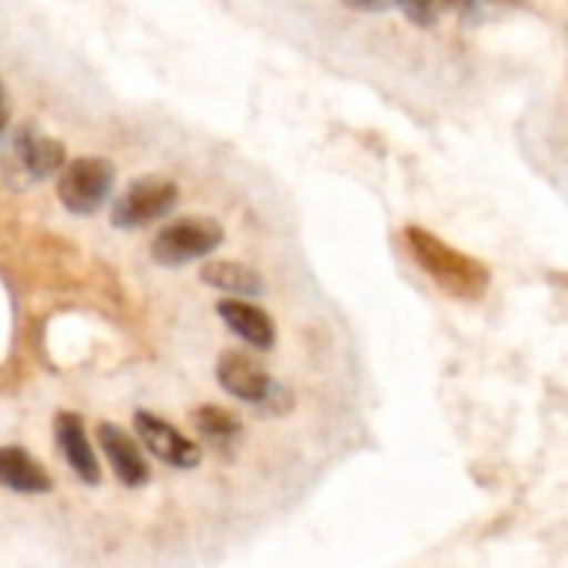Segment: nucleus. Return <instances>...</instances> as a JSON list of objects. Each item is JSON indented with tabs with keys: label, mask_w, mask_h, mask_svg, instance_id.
Here are the masks:
<instances>
[{
	"label": "nucleus",
	"mask_w": 568,
	"mask_h": 568,
	"mask_svg": "<svg viewBox=\"0 0 568 568\" xmlns=\"http://www.w3.org/2000/svg\"><path fill=\"white\" fill-rule=\"evenodd\" d=\"M116 170L106 156H73L57 173V200L73 216H93L113 193Z\"/></svg>",
	"instance_id": "nucleus-1"
},
{
	"label": "nucleus",
	"mask_w": 568,
	"mask_h": 568,
	"mask_svg": "<svg viewBox=\"0 0 568 568\" xmlns=\"http://www.w3.org/2000/svg\"><path fill=\"white\" fill-rule=\"evenodd\" d=\"M180 203V186L170 176L150 173L136 176L110 206V223L116 230H143L163 216H170Z\"/></svg>",
	"instance_id": "nucleus-2"
},
{
	"label": "nucleus",
	"mask_w": 568,
	"mask_h": 568,
	"mask_svg": "<svg viewBox=\"0 0 568 568\" xmlns=\"http://www.w3.org/2000/svg\"><path fill=\"white\" fill-rule=\"evenodd\" d=\"M223 243V226L210 216H183V220H173L166 223L153 243H150V256L160 263V266H186V263H196V260H206L210 253H216Z\"/></svg>",
	"instance_id": "nucleus-3"
},
{
	"label": "nucleus",
	"mask_w": 568,
	"mask_h": 568,
	"mask_svg": "<svg viewBox=\"0 0 568 568\" xmlns=\"http://www.w3.org/2000/svg\"><path fill=\"white\" fill-rule=\"evenodd\" d=\"M216 383L240 403H250V406H260L266 413L280 409L276 406V396L283 393L280 383H273V376L263 369V363L243 349H226L220 359H216Z\"/></svg>",
	"instance_id": "nucleus-4"
},
{
	"label": "nucleus",
	"mask_w": 568,
	"mask_h": 568,
	"mask_svg": "<svg viewBox=\"0 0 568 568\" xmlns=\"http://www.w3.org/2000/svg\"><path fill=\"white\" fill-rule=\"evenodd\" d=\"M133 429H136V439L166 466H176V469H193L200 466V446L193 439H186L176 426L163 423L160 416L140 409L133 416Z\"/></svg>",
	"instance_id": "nucleus-5"
},
{
	"label": "nucleus",
	"mask_w": 568,
	"mask_h": 568,
	"mask_svg": "<svg viewBox=\"0 0 568 568\" xmlns=\"http://www.w3.org/2000/svg\"><path fill=\"white\" fill-rule=\"evenodd\" d=\"M97 439H100V449H103V456H106L113 476H116L126 489L146 486L150 469H146V463H143V453H140L136 439H130V436H126L120 426H113V423H100V426H97Z\"/></svg>",
	"instance_id": "nucleus-6"
},
{
	"label": "nucleus",
	"mask_w": 568,
	"mask_h": 568,
	"mask_svg": "<svg viewBox=\"0 0 568 568\" xmlns=\"http://www.w3.org/2000/svg\"><path fill=\"white\" fill-rule=\"evenodd\" d=\"M13 150H17V160H20V166L27 170L30 180H50V176H57V173L63 170V163H67L63 143L53 140V136H47V133H40V130H33L30 123L17 126V133H13Z\"/></svg>",
	"instance_id": "nucleus-7"
},
{
	"label": "nucleus",
	"mask_w": 568,
	"mask_h": 568,
	"mask_svg": "<svg viewBox=\"0 0 568 568\" xmlns=\"http://www.w3.org/2000/svg\"><path fill=\"white\" fill-rule=\"evenodd\" d=\"M216 316L250 346V349H260V353H270L273 343H276V326L270 320L266 310H260L256 303L250 300H220L216 303Z\"/></svg>",
	"instance_id": "nucleus-8"
},
{
	"label": "nucleus",
	"mask_w": 568,
	"mask_h": 568,
	"mask_svg": "<svg viewBox=\"0 0 568 568\" xmlns=\"http://www.w3.org/2000/svg\"><path fill=\"white\" fill-rule=\"evenodd\" d=\"M53 436H57V449L63 453L73 476L80 483H87V486H97L100 483V466H97V456H93L83 419L77 413H60L53 419Z\"/></svg>",
	"instance_id": "nucleus-9"
},
{
	"label": "nucleus",
	"mask_w": 568,
	"mask_h": 568,
	"mask_svg": "<svg viewBox=\"0 0 568 568\" xmlns=\"http://www.w3.org/2000/svg\"><path fill=\"white\" fill-rule=\"evenodd\" d=\"M0 486L17 496H43L50 493V476L27 449L0 446Z\"/></svg>",
	"instance_id": "nucleus-10"
},
{
	"label": "nucleus",
	"mask_w": 568,
	"mask_h": 568,
	"mask_svg": "<svg viewBox=\"0 0 568 568\" xmlns=\"http://www.w3.org/2000/svg\"><path fill=\"white\" fill-rule=\"evenodd\" d=\"M200 280L220 293H230L236 300H256L266 293V280L246 266V263H236V260H210L203 270H200Z\"/></svg>",
	"instance_id": "nucleus-11"
},
{
	"label": "nucleus",
	"mask_w": 568,
	"mask_h": 568,
	"mask_svg": "<svg viewBox=\"0 0 568 568\" xmlns=\"http://www.w3.org/2000/svg\"><path fill=\"white\" fill-rule=\"evenodd\" d=\"M193 426L213 446H223L226 439H236L240 436V419L230 409H220V406H200L193 413Z\"/></svg>",
	"instance_id": "nucleus-12"
},
{
	"label": "nucleus",
	"mask_w": 568,
	"mask_h": 568,
	"mask_svg": "<svg viewBox=\"0 0 568 568\" xmlns=\"http://www.w3.org/2000/svg\"><path fill=\"white\" fill-rule=\"evenodd\" d=\"M473 3H483V0H396V7L403 10V17L413 20L416 27H433L446 13H453V10L463 13Z\"/></svg>",
	"instance_id": "nucleus-13"
},
{
	"label": "nucleus",
	"mask_w": 568,
	"mask_h": 568,
	"mask_svg": "<svg viewBox=\"0 0 568 568\" xmlns=\"http://www.w3.org/2000/svg\"><path fill=\"white\" fill-rule=\"evenodd\" d=\"M343 3L353 10H363V13H383V10L396 7V0H343Z\"/></svg>",
	"instance_id": "nucleus-14"
},
{
	"label": "nucleus",
	"mask_w": 568,
	"mask_h": 568,
	"mask_svg": "<svg viewBox=\"0 0 568 568\" xmlns=\"http://www.w3.org/2000/svg\"><path fill=\"white\" fill-rule=\"evenodd\" d=\"M7 123H10V110H7V90L0 83V136L7 133Z\"/></svg>",
	"instance_id": "nucleus-15"
}]
</instances>
